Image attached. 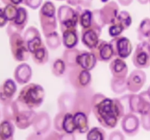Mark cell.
I'll return each mask as SVG.
<instances>
[{
  "label": "cell",
  "instance_id": "56",
  "mask_svg": "<svg viewBox=\"0 0 150 140\" xmlns=\"http://www.w3.org/2000/svg\"><path fill=\"white\" fill-rule=\"evenodd\" d=\"M147 92H148V93H149V96H150V85H149V87L148 88Z\"/></svg>",
  "mask_w": 150,
  "mask_h": 140
},
{
  "label": "cell",
  "instance_id": "5",
  "mask_svg": "<svg viewBox=\"0 0 150 140\" xmlns=\"http://www.w3.org/2000/svg\"><path fill=\"white\" fill-rule=\"evenodd\" d=\"M81 8H73L70 5L62 4L57 10V20L59 23L61 32L68 29H77L79 23Z\"/></svg>",
  "mask_w": 150,
  "mask_h": 140
},
{
  "label": "cell",
  "instance_id": "52",
  "mask_svg": "<svg viewBox=\"0 0 150 140\" xmlns=\"http://www.w3.org/2000/svg\"><path fill=\"white\" fill-rule=\"evenodd\" d=\"M10 1V4H14V5L18 6L19 4H22L23 0H9Z\"/></svg>",
  "mask_w": 150,
  "mask_h": 140
},
{
  "label": "cell",
  "instance_id": "46",
  "mask_svg": "<svg viewBox=\"0 0 150 140\" xmlns=\"http://www.w3.org/2000/svg\"><path fill=\"white\" fill-rule=\"evenodd\" d=\"M108 140H125V135L120 131H114L110 134Z\"/></svg>",
  "mask_w": 150,
  "mask_h": 140
},
{
  "label": "cell",
  "instance_id": "18",
  "mask_svg": "<svg viewBox=\"0 0 150 140\" xmlns=\"http://www.w3.org/2000/svg\"><path fill=\"white\" fill-rule=\"evenodd\" d=\"M32 126L34 132L36 134L42 136L47 134L51 127V119L49 114L45 111L38 112Z\"/></svg>",
  "mask_w": 150,
  "mask_h": 140
},
{
  "label": "cell",
  "instance_id": "6",
  "mask_svg": "<svg viewBox=\"0 0 150 140\" xmlns=\"http://www.w3.org/2000/svg\"><path fill=\"white\" fill-rule=\"evenodd\" d=\"M15 106V115L13 123L18 128L26 130L32 125L37 112L19 102L18 99L13 101Z\"/></svg>",
  "mask_w": 150,
  "mask_h": 140
},
{
  "label": "cell",
  "instance_id": "48",
  "mask_svg": "<svg viewBox=\"0 0 150 140\" xmlns=\"http://www.w3.org/2000/svg\"><path fill=\"white\" fill-rule=\"evenodd\" d=\"M60 140H76V138L74 134L61 133L60 134Z\"/></svg>",
  "mask_w": 150,
  "mask_h": 140
},
{
  "label": "cell",
  "instance_id": "57",
  "mask_svg": "<svg viewBox=\"0 0 150 140\" xmlns=\"http://www.w3.org/2000/svg\"><path fill=\"white\" fill-rule=\"evenodd\" d=\"M147 42H148V43H149V46H150V38H149V39H148Z\"/></svg>",
  "mask_w": 150,
  "mask_h": 140
},
{
  "label": "cell",
  "instance_id": "4",
  "mask_svg": "<svg viewBox=\"0 0 150 140\" xmlns=\"http://www.w3.org/2000/svg\"><path fill=\"white\" fill-rule=\"evenodd\" d=\"M57 9L54 3L45 1L39 11V20L44 36L57 32Z\"/></svg>",
  "mask_w": 150,
  "mask_h": 140
},
{
  "label": "cell",
  "instance_id": "58",
  "mask_svg": "<svg viewBox=\"0 0 150 140\" xmlns=\"http://www.w3.org/2000/svg\"><path fill=\"white\" fill-rule=\"evenodd\" d=\"M56 1H64V0H56Z\"/></svg>",
  "mask_w": 150,
  "mask_h": 140
},
{
  "label": "cell",
  "instance_id": "16",
  "mask_svg": "<svg viewBox=\"0 0 150 140\" xmlns=\"http://www.w3.org/2000/svg\"><path fill=\"white\" fill-rule=\"evenodd\" d=\"M17 92L16 82L12 79H7L0 85V104L3 106L10 104Z\"/></svg>",
  "mask_w": 150,
  "mask_h": 140
},
{
  "label": "cell",
  "instance_id": "13",
  "mask_svg": "<svg viewBox=\"0 0 150 140\" xmlns=\"http://www.w3.org/2000/svg\"><path fill=\"white\" fill-rule=\"evenodd\" d=\"M146 82V74L142 69L133 70L127 77V90L130 93H137L142 90Z\"/></svg>",
  "mask_w": 150,
  "mask_h": 140
},
{
  "label": "cell",
  "instance_id": "14",
  "mask_svg": "<svg viewBox=\"0 0 150 140\" xmlns=\"http://www.w3.org/2000/svg\"><path fill=\"white\" fill-rule=\"evenodd\" d=\"M97 58V60L100 62H109L115 58L114 48L110 41L100 39L97 46L91 50Z\"/></svg>",
  "mask_w": 150,
  "mask_h": 140
},
{
  "label": "cell",
  "instance_id": "33",
  "mask_svg": "<svg viewBox=\"0 0 150 140\" xmlns=\"http://www.w3.org/2000/svg\"><path fill=\"white\" fill-rule=\"evenodd\" d=\"M107 135L105 130L100 127H93L89 128L86 133V140H106Z\"/></svg>",
  "mask_w": 150,
  "mask_h": 140
},
{
  "label": "cell",
  "instance_id": "8",
  "mask_svg": "<svg viewBox=\"0 0 150 140\" xmlns=\"http://www.w3.org/2000/svg\"><path fill=\"white\" fill-rule=\"evenodd\" d=\"M95 93L93 89L90 87L76 90L74 93V106L72 113L83 112L89 116L92 112V97Z\"/></svg>",
  "mask_w": 150,
  "mask_h": 140
},
{
  "label": "cell",
  "instance_id": "37",
  "mask_svg": "<svg viewBox=\"0 0 150 140\" xmlns=\"http://www.w3.org/2000/svg\"><path fill=\"white\" fill-rule=\"evenodd\" d=\"M115 22L121 25L124 28L125 30H127L131 26L133 19H132L131 15L128 12L126 11V10H122V11L120 12Z\"/></svg>",
  "mask_w": 150,
  "mask_h": 140
},
{
  "label": "cell",
  "instance_id": "50",
  "mask_svg": "<svg viewBox=\"0 0 150 140\" xmlns=\"http://www.w3.org/2000/svg\"><path fill=\"white\" fill-rule=\"evenodd\" d=\"M26 140H44V138L42 135H40V134L33 132L26 137Z\"/></svg>",
  "mask_w": 150,
  "mask_h": 140
},
{
  "label": "cell",
  "instance_id": "7",
  "mask_svg": "<svg viewBox=\"0 0 150 140\" xmlns=\"http://www.w3.org/2000/svg\"><path fill=\"white\" fill-rule=\"evenodd\" d=\"M9 44L14 60L18 62H23L29 59L30 52L21 34L15 33L9 36Z\"/></svg>",
  "mask_w": 150,
  "mask_h": 140
},
{
  "label": "cell",
  "instance_id": "40",
  "mask_svg": "<svg viewBox=\"0 0 150 140\" xmlns=\"http://www.w3.org/2000/svg\"><path fill=\"white\" fill-rule=\"evenodd\" d=\"M2 115L4 119L8 120L13 122L15 115V106L13 102L10 103V104L3 106Z\"/></svg>",
  "mask_w": 150,
  "mask_h": 140
},
{
  "label": "cell",
  "instance_id": "51",
  "mask_svg": "<svg viewBox=\"0 0 150 140\" xmlns=\"http://www.w3.org/2000/svg\"><path fill=\"white\" fill-rule=\"evenodd\" d=\"M117 1L123 7H128L133 3V0H117Z\"/></svg>",
  "mask_w": 150,
  "mask_h": 140
},
{
  "label": "cell",
  "instance_id": "43",
  "mask_svg": "<svg viewBox=\"0 0 150 140\" xmlns=\"http://www.w3.org/2000/svg\"><path fill=\"white\" fill-rule=\"evenodd\" d=\"M64 112H59L57 115H55V118L54 119V127L55 130L58 132L62 133V125L63 121L64 118Z\"/></svg>",
  "mask_w": 150,
  "mask_h": 140
},
{
  "label": "cell",
  "instance_id": "25",
  "mask_svg": "<svg viewBox=\"0 0 150 140\" xmlns=\"http://www.w3.org/2000/svg\"><path fill=\"white\" fill-rule=\"evenodd\" d=\"M62 41L66 49L76 48L79 42V32L77 29L65 30L62 32Z\"/></svg>",
  "mask_w": 150,
  "mask_h": 140
},
{
  "label": "cell",
  "instance_id": "38",
  "mask_svg": "<svg viewBox=\"0 0 150 140\" xmlns=\"http://www.w3.org/2000/svg\"><path fill=\"white\" fill-rule=\"evenodd\" d=\"M105 26V24L103 22V20L102 17H101L100 10H94L92 11V27L95 28L96 30L102 32L103 28Z\"/></svg>",
  "mask_w": 150,
  "mask_h": 140
},
{
  "label": "cell",
  "instance_id": "54",
  "mask_svg": "<svg viewBox=\"0 0 150 140\" xmlns=\"http://www.w3.org/2000/svg\"><path fill=\"white\" fill-rule=\"evenodd\" d=\"M1 2L3 3V4H4L5 5H8V4H10V1L9 0H1Z\"/></svg>",
  "mask_w": 150,
  "mask_h": 140
},
{
  "label": "cell",
  "instance_id": "29",
  "mask_svg": "<svg viewBox=\"0 0 150 140\" xmlns=\"http://www.w3.org/2000/svg\"><path fill=\"white\" fill-rule=\"evenodd\" d=\"M81 50L77 48H72V49H65L63 52L62 59L65 62L66 65L68 68H74L79 66H78V58L80 54Z\"/></svg>",
  "mask_w": 150,
  "mask_h": 140
},
{
  "label": "cell",
  "instance_id": "55",
  "mask_svg": "<svg viewBox=\"0 0 150 140\" xmlns=\"http://www.w3.org/2000/svg\"><path fill=\"white\" fill-rule=\"evenodd\" d=\"M101 1H102L103 3H107L109 1V0H101Z\"/></svg>",
  "mask_w": 150,
  "mask_h": 140
},
{
  "label": "cell",
  "instance_id": "9",
  "mask_svg": "<svg viewBox=\"0 0 150 140\" xmlns=\"http://www.w3.org/2000/svg\"><path fill=\"white\" fill-rule=\"evenodd\" d=\"M67 78L70 84L76 90L90 87L92 83L90 71L83 69L80 66L70 69Z\"/></svg>",
  "mask_w": 150,
  "mask_h": 140
},
{
  "label": "cell",
  "instance_id": "42",
  "mask_svg": "<svg viewBox=\"0 0 150 140\" xmlns=\"http://www.w3.org/2000/svg\"><path fill=\"white\" fill-rule=\"evenodd\" d=\"M93 0H66L70 6L80 7L81 9H88L92 6Z\"/></svg>",
  "mask_w": 150,
  "mask_h": 140
},
{
  "label": "cell",
  "instance_id": "35",
  "mask_svg": "<svg viewBox=\"0 0 150 140\" xmlns=\"http://www.w3.org/2000/svg\"><path fill=\"white\" fill-rule=\"evenodd\" d=\"M66 67L67 65L62 58H56L51 65V72L55 77H61L65 73Z\"/></svg>",
  "mask_w": 150,
  "mask_h": 140
},
{
  "label": "cell",
  "instance_id": "23",
  "mask_svg": "<svg viewBox=\"0 0 150 140\" xmlns=\"http://www.w3.org/2000/svg\"><path fill=\"white\" fill-rule=\"evenodd\" d=\"M98 60L91 51L81 50L78 58V66L87 71H92L96 66Z\"/></svg>",
  "mask_w": 150,
  "mask_h": 140
},
{
  "label": "cell",
  "instance_id": "34",
  "mask_svg": "<svg viewBox=\"0 0 150 140\" xmlns=\"http://www.w3.org/2000/svg\"><path fill=\"white\" fill-rule=\"evenodd\" d=\"M45 43L47 47L51 50H56L59 48L62 45V38L58 32H54L45 36Z\"/></svg>",
  "mask_w": 150,
  "mask_h": 140
},
{
  "label": "cell",
  "instance_id": "19",
  "mask_svg": "<svg viewBox=\"0 0 150 140\" xmlns=\"http://www.w3.org/2000/svg\"><path fill=\"white\" fill-rule=\"evenodd\" d=\"M120 12L118 4L114 1L105 3V5L100 9V13L103 20L105 25H109V26L115 22Z\"/></svg>",
  "mask_w": 150,
  "mask_h": 140
},
{
  "label": "cell",
  "instance_id": "59",
  "mask_svg": "<svg viewBox=\"0 0 150 140\" xmlns=\"http://www.w3.org/2000/svg\"><path fill=\"white\" fill-rule=\"evenodd\" d=\"M0 118H1V111H0Z\"/></svg>",
  "mask_w": 150,
  "mask_h": 140
},
{
  "label": "cell",
  "instance_id": "44",
  "mask_svg": "<svg viewBox=\"0 0 150 140\" xmlns=\"http://www.w3.org/2000/svg\"><path fill=\"white\" fill-rule=\"evenodd\" d=\"M23 4L32 10H38L42 5V0H23Z\"/></svg>",
  "mask_w": 150,
  "mask_h": 140
},
{
  "label": "cell",
  "instance_id": "41",
  "mask_svg": "<svg viewBox=\"0 0 150 140\" xmlns=\"http://www.w3.org/2000/svg\"><path fill=\"white\" fill-rule=\"evenodd\" d=\"M125 31V30L124 29V28L121 25L117 23V22H114L108 27V34H109V36L112 38L121 36V34Z\"/></svg>",
  "mask_w": 150,
  "mask_h": 140
},
{
  "label": "cell",
  "instance_id": "15",
  "mask_svg": "<svg viewBox=\"0 0 150 140\" xmlns=\"http://www.w3.org/2000/svg\"><path fill=\"white\" fill-rule=\"evenodd\" d=\"M140 119L134 113H126L122 118L121 127L123 132L128 136H135L137 135L140 129Z\"/></svg>",
  "mask_w": 150,
  "mask_h": 140
},
{
  "label": "cell",
  "instance_id": "26",
  "mask_svg": "<svg viewBox=\"0 0 150 140\" xmlns=\"http://www.w3.org/2000/svg\"><path fill=\"white\" fill-rule=\"evenodd\" d=\"M76 132L79 134H86L89 130V116L83 112H76L73 114Z\"/></svg>",
  "mask_w": 150,
  "mask_h": 140
},
{
  "label": "cell",
  "instance_id": "10",
  "mask_svg": "<svg viewBox=\"0 0 150 140\" xmlns=\"http://www.w3.org/2000/svg\"><path fill=\"white\" fill-rule=\"evenodd\" d=\"M132 62L139 69H147L150 66V46L147 41L138 44L133 53Z\"/></svg>",
  "mask_w": 150,
  "mask_h": 140
},
{
  "label": "cell",
  "instance_id": "22",
  "mask_svg": "<svg viewBox=\"0 0 150 140\" xmlns=\"http://www.w3.org/2000/svg\"><path fill=\"white\" fill-rule=\"evenodd\" d=\"M109 69L113 77L127 78L128 74V66L124 59L114 58L109 64Z\"/></svg>",
  "mask_w": 150,
  "mask_h": 140
},
{
  "label": "cell",
  "instance_id": "32",
  "mask_svg": "<svg viewBox=\"0 0 150 140\" xmlns=\"http://www.w3.org/2000/svg\"><path fill=\"white\" fill-rule=\"evenodd\" d=\"M92 11L89 9H81L79 14V24L82 29H87L92 26Z\"/></svg>",
  "mask_w": 150,
  "mask_h": 140
},
{
  "label": "cell",
  "instance_id": "49",
  "mask_svg": "<svg viewBox=\"0 0 150 140\" xmlns=\"http://www.w3.org/2000/svg\"><path fill=\"white\" fill-rule=\"evenodd\" d=\"M7 19L4 13V10L2 8H0V28L4 27L7 23Z\"/></svg>",
  "mask_w": 150,
  "mask_h": 140
},
{
  "label": "cell",
  "instance_id": "47",
  "mask_svg": "<svg viewBox=\"0 0 150 140\" xmlns=\"http://www.w3.org/2000/svg\"><path fill=\"white\" fill-rule=\"evenodd\" d=\"M44 140H60V134L57 131H52L47 134Z\"/></svg>",
  "mask_w": 150,
  "mask_h": 140
},
{
  "label": "cell",
  "instance_id": "3",
  "mask_svg": "<svg viewBox=\"0 0 150 140\" xmlns=\"http://www.w3.org/2000/svg\"><path fill=\"white\" fill-rule=\"evenodd\" d=\"M120 99L125 110L127 109L129 112L143 115L150 111V96L147 90L142 92L139 94L130 93Z\"/></svg>",
  "mask_w": 150,
  "mask_h": 140
},
{
  "label": "cell",
  "instance_id": "30",
  "mask_svg": "<svg viewBox=\"0 0 150 140\" xmlns=\"http://www.w3.org/2000/svg\"><path fill=\"white\" fill-rule=\"evenodd\" d=\"M138 39L141 42L147 41L150 38V18H145L139 23L137 29Z\"/></svg>",
  "mask_w": 150,
  "mask_h": 140
},
{
  "label": "cell",
  "instance_id": "53",
  "mask_svg": "<svg viewBox=\"0 0 150 140\" xmlns=\"http://www.w3.org/2000/svg\"><path fill=\"white\" fill-rule=\"evenodd\" d=\"M138 2L141 4H146L149 2V0H137Z\"/></svg>",
  "mask_w": 150,
  "mask_h": 140
},
{
  "label": "cell",
  "instance_id": "12",
  "mask_svg": "<svg viewBox=\"0 0 150 140\" xmlns=\"http://www.w3.org/2000/svg\"><path fill=\"white\" fill-rule=\"evenodd\" d=\"M29 20V13L25 7H18V14L14 20L9 23L7 28V35L10 36L15 33L21 34Z\"/></svg>",
  "mask_w": 150,
  "mask_h": 140
},
{
  "label": "cell",
  "instance_id": "28",
  "mask_svg": "<svg viewBox=\"0 0 150 140\" xmlns=\"http://www.w3.org/2000/svg\"><path fill=\"white\" fill-rule=\"evenodd\" d=\"M15 124L12 121L4 119L0 122V140H15Z\"/></svg>",
  "mask_w": 150,
  "mask_h": 140
},
{
  "label": "cell",
  "instance_id": "11",
  "mask_svg": "<svg viewBox=\"0 0 150 140\" xmlns=\"http://www.w3.org/2000/svg\"><path fill=\"white\" fill-rule=\"evenodd\" d=\"M114 48L115 58L125 59L128 58L133 52V45L130 39L124 36L114 37L110 41Z\"/></svg>",
  "mask_w": 150,
  "mask_h": 140
},
{
  "label": "cell",
  "instance_id": "31",
  "mask_svg": "<svg viewBox=\"0 0 150 140\" xmlns=\"http://www.w3.org/2000/svg\"><path fill=\"white\" fill-rule=\"evenodd\" d=\"M111 89L116 94H122L127 90V78L112 77L111 80Z\"/></svg>",
  "mask_w": 150,
  "mask_h": 140
},
{
  "label": "cell",
  "instance_id": "1",
  "mask_svg": "<svg viewBox=\"0 0 150 140\" xmlns=\"http://www.w3.org/2000/svg\"><path fill=\"white\" fill-rule=\"evenodd\" d=\"M92 112L98 123L107 129L116 128L126 114L120 98L111 99L100 93H95L92 97Z\"/></svg>",
  "mask_w": 150,
  "mask_h": 140
},
{
  "label": "cell",
  "instance_id": "27",
  "mask_svg": "<svg viewBox=\"0 0 150 140\" xmlns=\"http://www.w3.org/2000/svg\"><path fill=\"white\" fill-rule=\"evenodd\" d=\"M32 61L38 66L45 65L49 61V52L45 43L30 54Z\"/></svg>",
  "mask_w": 150,
  "mask_h": 140
},
{
  "label": "cell",
  "instance_id": "45",
  "mask_svg": "<svg viewBox=\"0 0 150 140\" xmlns=\"http://www.w3.org/2000/svg\"><path fill=\"white\" fill-rule=\"evenodd\" d=\"M141 125L146 131H150V111L146 114L141 115Z\"/></svg>",
  "mask_w": 150,
  "mask_h": 140
},
{
  "label": "cell",
  "instance_id": "2",
  "mask_svg": "<svg viewBox=\"0 0 150 140\" xmlns=\"http://www.w3.org/2000/svg\"><path fill=\"white\" fill-rule=\"evenodd\" d=\"M45 97L44 88L40 84L31 83L22 88L16 99L29 108L35 109L42 105Z\"/></svg>",
  "mask_w": 150,
  "mask_h": 140
},
{
  "label": "cell",
  "instance_id": "24",
  "mask_svg": "<svg viewBox=\"0 0 150 140\" xmlns=\"http://www.w3.org/2000/svg\"><path fill=\"white\" fill-rule=\"evenodd\" d=\"M75 94L68 92H64L61 93L57 99V106L59 112H73L74 106Z\"/></svg>",
  "mask_w": 150,
  "mask_h": 140
},
{
  "label": "cell",
  "instance_id": "60",
  "mask_svg": "<svg viewBox=\"0 0 150 140\" xmlns=\"http://www.w3.org/2000/svg\"><path fill=\"white\" fill-rule=\"evenodd\" d=\"M149 2H150V0H149Z\"/></svg>",
  "mask_w": 150,
  "mask_h": 140
},
{
  "label": "cell",
  "instance_id": "39",
  "mask_svg": "<svg viewBox=\"0 0 150 140\" xmlns=\"http://www.w3.org/2000/svg\"><path fill=\"white\" fill-rule=\"evenodd\" d=\"M3 10H4V13L7 18V20L10 22L14 20V19L17 16L18 7L14 5V4H8L3 8Z\"/></svg>",
  "mask_w": 150,
  "mask_h": 140
},
{
  "label": "cell",
  "instance_id": "20",
  "mask_svg": "<svg viewBox=\"0 0 150 140\" xmlns=\"http://www.w3.org/2000/svg\"><path fill=\"white\" fill-rule=\"evenodd\" d=\"M102 32L96 30L92 26L87 28V29H82L81 31V42L86 48L92 50L100 41V36Z\"/></svg>",
  "mask_w": 150,
  "mask_h": 140
},
{
  "label": "cell",
  "instance_id": "21",
  "mask_svg": "<svg viewBox=\"0 0 150 140\" xmlns=\"http://www.w3.org/2000/svg\"><path fill=\"white\" fill-rule=\"evenodd\" d=\"M13 76L15 81L19 85L27 84L32 77V67L26 63H22L16 67Z\"/></svg>",
  "mask_w": 150,
  "mask_h": 140
},
{
  "label": "cell",
  "instance_id": "17",
  "mask_svg": "<svg viewBox=\"0 0 150 140\" xmlns=\"http://www.w3.org/2000/svg\"><path fill=\"white\" fill-rule=\"evenodd\" d=\"M30 54L44 44L39 30L35 26H29L23 34Z\"/></svg>",
  "mask_w": 150,
  "mask_h": 140
},
{
  "label": "cell",
  "instance_id": "36",
  "mask_svg": "<svg viewBox=\"0 0 150 140\" xmlns=\"http://www.w3.org/2000/svg\"><path fill=\"white\" fill-rule=\"evenodd\" d=\"M75 132H76V128L73 119V114L71 112H67L64 115V121H63L62 133L75 134Z\"/></svg>",
  "mask_w": 150,
  "mask_h": 140
}]
</instances>
